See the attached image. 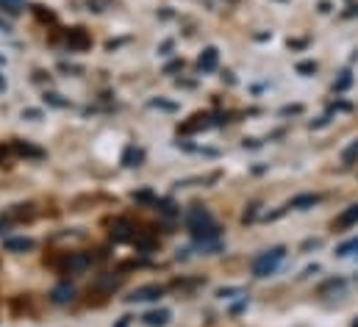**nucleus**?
<instances>
[{
    "mask_svg": "<svg viewBox=\"0 0 358 327\" xmlns=\"http://www.w3.org/2000/svg\"><path fill=\"white\" fill-rule=\"evenodd\" d=\"M120 283H122V277H114V275H100V277L94 280V286H92V289H94V291H100V294H111V291H114Z\"/></svg>",
    "mask_w": 358,
    "mask_h": 327,
    "instance_id": "7",
    "label": "nucleus"
},
{
    "mask_svg": "<svg viewBox=\"0 0 358 327\" xmlns=\"http://www.w3.org/2000/svg\"><path fill=\"white\" fill-rule=\"evenodd\" d=\"M297 70H300V73H314L317 64H311V61H308V64H297Z\"/></svg>",
    "mask_w": 358,
    "mask_h": 327,
    "instance_id": "18",
    "label": "nucleus"
},
{
    "mask_svg": "<svg viewBox=\"0 0 358 327\" xmlns=\"http://www.w3.org/2000/svg\"><path fill=\"white\" fill-rule=\"evenodd\" d=\"M317 203H320L317 194H300V197L292 200V208H308V205H317Z\"/></svg>",
    "mask_w": 358,
    "mask_h": 327,
    "instance_id": "13",
    "label": "nucleus"
},
{
    "mask_svg": "<svg viewBox=\"0 0 358 327\" xmlns=\"http://www.w3.org/2000/svg\"><path fill=\"white\" fill-rule=\"evenodd\" d=\"M131 231H134V228H131V222L120 219V222L111 228V239H114V242H128V239H131Z\"/></svg>",
    "mask_w": 358,
    "mask_h": 327,
    "instance_id": "11",
    "label": "nucleus"
},
{
    "mask_svg": "<svg viewBox=\"0 0 358 327\" xmlns=\"http://www.w3.org/2000/svg\"><path fill=\"white\" fill-rule=\"evenodd\" d=\"M67 45H70V50H87L92 45V39L84 28H73V31L67 34Z\"/></svg>",
    "mask_w": 358,
    "mask_h": 327,
    "instance_id": "5",
    "label": "nucleus"
},
{
    "mask_svg": "<svg viewBox=\"0 0 358 327\" xmlns=\"http://www.w3.org/2000/svg\"><path fill=\"white\" fill-rule=\"evenodd\" d=\"M3 86H6V83H3V81H0V89H3Z\"/></svg>",
    "mask_w": 358,
    "mask_h": 327,
    "instance_id": "20",
    "label": "nucleus"
},
{
    "mask_svg": "<svg viewBox=\"0 0 358 327\" xmlns=\"http://www.w3.org/2000/svg\"><path fill=\"white\" fill-rule=\"evenodd\" d=\"M353 327H358V319H356V322H353Z\"/></svg>",
    "mask_w": 358,
    "mask_h": 327,
    "instance_id": "19",
    "label": "nucleus"
},
{
    "mask_svg": "<svg viewBox=\"0 0 358 327\" xmlns=\"http://www.w3.org/2000/svg\"><path fill=\"white\" fill-rule=\"evenodd\" d=\"M64 272H84L87 266H90V258L87 255H78V252H70V255H64Z\"/></svg>",
    "mask_w": 358,
    "mask_h": 327,
    "instance_id": "6",
    "label": "nucleus"
},
{
    "mask_svg": "<svg viewBox=\"0 0 358 327\" xmlns=\"http://www.w3.org/2000/svg\"><path fill=\"white\" fill-rule=\"evenodd\" d=\"M14 150H17V153H22V156L42 159V150H36V147H31V145H22V142H17V145H14Z\"/></svg>",
    "mask_w": 358,
    "mask_h": 327,
    "instance_id": "15",
    "label": "nucleus"
},
{
    "mask_svg": "<svg viewBox=\"0 0 358 327\" xmlns=\"http://www.w3.org/2000/svg\"><path fill=\"white\" fill-rule=\"evenodd\" d=\"M217 61H220L217 48H206L203 56H200V70H203V73H211V70H217Z\"/></svg>",
    "mask_w": 358,
    "mask_h": 327,
    "instance_id": "8",
    "label": "nucleus"
},
{
    "mask_svg": "<svg viewBox=\"0 0 358 327\" xmlns=\"http://www.w3.org/2000/svg\"><path fill=\"white\" fill-rule=\"evenodd\" d=\"M350 81H353V78H350V73H345V75L339 78V83H336V89H339V92H342V89H348V86H350Z\"/></svg>",
    "mask_w": 358,
    "mask_h": 327,
    "instance_id": "16",
    "label": "nucleus"
},
{
    "mask_svg": "<svg viewBox=\"0 0 358 327\" xmlns=\"http://www.w3.org/2000/svg\"><path fill=\"white\" fill-rule=\"evenodd\" d=\"M53 303L56 305H64V303H73V297H76V289L73 286H59V289H53Z\"/></svg>",
    "mask_w": 358,
    "mask_h": 327,
    "instance_id": "12",
    "label": "nucleus"
},
{
    "mask_svg": "<svg viewBox=\"0 0 358 327\" xmlns=\"http://www.w3.org/2000/svg\"><path fill=\"white\" fill-rule=\"evenodd\" d=\"M336 255H339V258H350V255H358V239H350V242L339 245Z\"/></svg>",
    "mask_w": 358,
    "mask_h": 327,
    "instance_id": "14",
    "label": "nucleus"
},
{
    "mask_svg": "<svg viewBox=\"0 0 358 327\" xmlns=\"http://www.w3.org/2000/svg\"><path fill=\"white\" fill-rule=\"evenodd\" d=\"M186 228H189V233H192L194 239H200V242L220 239V225L214 222L211 211H208V208H203V205L189 208V214H186Z\"/></svg>",
    "mask_w": 358,
    "mask_h": 327,
    "instance_id": "1",
    "label": "nucleus"
},
{
    "mask_svg": "<svg viewBox=\"0 0 358 327\" xmlns=\"http://www.w3.org/2000/svg\"><path fill=\"white\" fill-rule=\"evenodd\" d=\"M358 225V203L353 205H348L336 219H334V231L336 233H342V231H350V228H356Z\"/></svg>",
    "mask_w": 358,
    "mask_h": 327,
    "instance_id": "4",
    "label": "nucleus"
},
{
    "mask_svg": "<svg viewBox=\"0 0 358 327\" xmlns=\"http://www.w3.org/2000/svg\"><path fill=\"white\" fill-rule=\"evenodd\" d=\"M283 258H286V247H272V249H264L262 255L253 258L250 269H253L256 277H269V275L278 272V266L283 263Z\"/></svg>",
    "mask_w": 358,
    "mask_h": 327,
    "instance_id": "2",
    "label": "nucleus"
},
{
    "mask_svg": "<svg viewBox=\"0 0 358 327\" xmlns=\"http://www.w3.org/2000/svg\"><path fill=\"white\" fill-rule=\"evenodd\" d=\"M3 247H6V252H28V249H34V239H6Z\"/></svg>",
    "mask_w": 358,
    "mask_h": 327,
    "instance_id": "10",
    "label": "nucleus"
},
{
    "mask_svg": "<svg viewBox=\"0 0 358 327\" xmlns=\"http://www.w3.org/2000/svg\"><path fill=\"white\" fill-rule=\"evenodd\" d=\"M356 156H358V142L353 145V147H348V150H345V161H353Z\"/></svg>",
    "mask_w": 358,
    "mask_h": 327,
    "instance_id": "17",
    "label": "nucleus"
},
{
    "mask_svg": "<svg viewBox=\"0 0 358 327\" xmlns=\"http://www.w3.org/2000/svg\"><path fill=\"white\" fill-rule=\"evenodd\" d=\"M164 297V286L159 283H150V286H139L136 291H131V303H153V300H162Z\"/></svg>",
    "mask_w": 358,
    "mask_h": 327,
    "instance_id": "3",
    "label": "nucleus"
},
{
    "mask_svg": "<svg viewBox=\"0 0 358 327\" xmlns=\"http://www.w3.org/2000/svg\"><path fill=\"white\" fill-rule=\"evenodd\" d=\"M142 322L148 327H164L170 322V311H164V308H162V311H150V314L142 317Z\"/></svg>",
    "mask_w": 358,
    "mask_h": 327,
    "instance_id": "9",
    "label": "nucleus"
}]
</instances>
